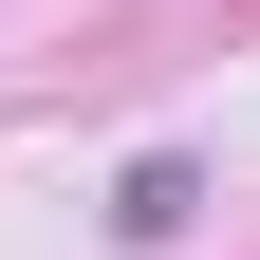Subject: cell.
<instances>
[{
  "label": "cell",
  "instance_id": "obj_1",
  "mask_svg": "<svg viewBox=\"0 0 260 260\" xmlns=\"http://www.w3.org/2000/svg\"><path fill=\"white\" fill-rule=\"evenodd\" d=\"M186 205H205V186H186V168H168V149H149V168H130V186H112V223H130V242H168V223H186Z\"/></svg>",
  "mask_w": 260,
  "mask_h": 260
}]
</instances>
